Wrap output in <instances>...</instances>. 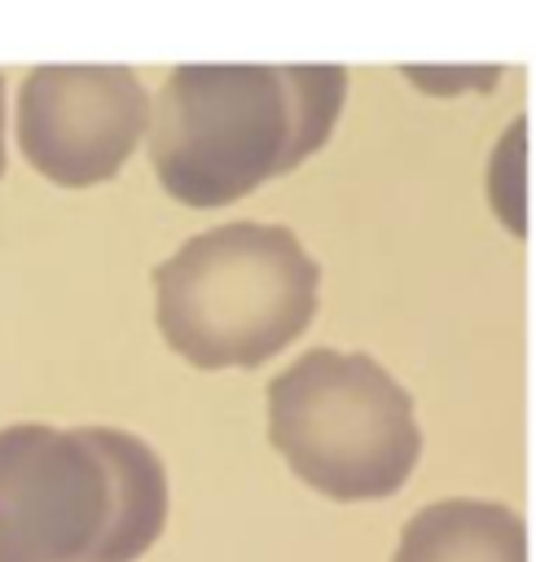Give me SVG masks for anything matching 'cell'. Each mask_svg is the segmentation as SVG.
<instances>
[{
  "label": "cell",
  "instance_id": "cell-1",
  "mask_svg": "<svg viewBox=\"0 0 536 562\" xmlns=\"http://www.w3.org/2000/svg\"><path fill=\"white\" fill-rule=\"evenodd\" d=\"M343 66H180L149 101V162L185 206H224L325 145Z\"/></svg>",
  "mask_w": 536,
  "mask_h": 562
},
{
  "label": "cell",
  "instance_id": "cell-2",
  "mask_svg": "<svg viewBox=\"0 0 536 562\" xmlns=\"http://www.w3.org/2000/svg\"><path fill=\"white\" fill-rule=\"evenodd\" d=\"M167 522L158 452L114 426L0 430V562H136Z\"/></svg>",
  "mask_w": 536,
  "mask_h": 562
},
{
  "label": "cell",
  "instance_id": "cell-3",
  "mask_svg": "<svg viewBox=\"0 0 536 562\" xmlns=\"http://www.w3.org/2000/svg\"><path fill=\"white\" fill-rule=\"evenodd\" d=\"M321 268L281 224L233 220L154 268L158 329L198 369H255L316 312Z\"/></svg>",
  "mask_w": 536,
  "mask_h": 562
},
{
  "label": "cell",
  "instance_id": "cell-4",
  "mask_svg": "<svg viewBox=\"0 0 536 562\" xmlns=\"http://www.w3.org/2000/svg\"><path fill=\"white\" fill-rule=\"evenodd\" d=\"M268 439L330 501H378L404 487L422 430L409 391L365 351L316 347L268 382Z\"/></svg>",
  "mask_w": 536,
  "mask_h": 562
},
{
  "label": "cell",
  "instance_id": "cell-5",
  "mask_svg": "<svg viewBox=\"0 0 536 562\" xmlns=\"http://www.w3.org/2000/svg\"><path fill=\"white\" fill-rule=\"evenodd\" d=\"M149 123V92L127 66H40L18 92V145L53 184L114 180Z\"/></svg>",
  "mask_w": 536,
  "mask_h": 562
},
{
  "label": "cell",
  "instance_id": "cell-6",
  "mask_svg": "<svg viewBox=\"0 0 536 562\" xmlns=\"http://www.w3.org/2000/svg\"><path fill=\"white\" fill-rule=\"evenodd\" d=\"M395 562H527V531L496 501L453 496L409 518Z\"/></svg>",
  "mask_w": 536,
  "mask_h": 562
},
{
  "label": "cell",
  "instance_id": "cell-7",
  "mask_svg": "<svg viewBox=\"0 0 536 562\" xmlns=\"http://www.w3.org/2000/svg\"><path fill=\"white\" fill-rule=\"evenodd\" d=\"M0 176H4V75H0Z\"/></svg>",
  "mask_w": 536,
  "mask_h": 562
}]
</instances>
